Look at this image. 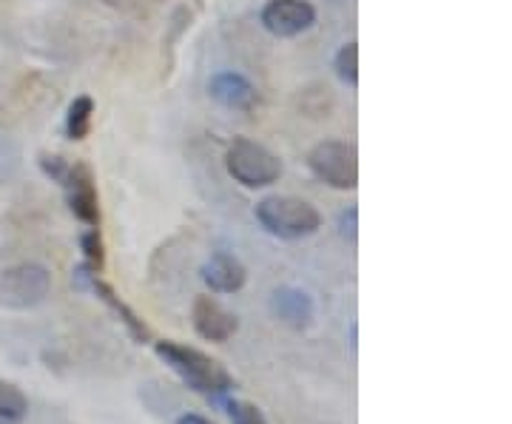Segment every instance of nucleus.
<instances>
[{"mask_svg":"<svg viewBox=\"0 0 512 424\" xmlns=\"http://www.w3.org/2000/svg\"><path fill=\"white\" fill-rule=\"evenodd\" d=\"M154 353L160 356L163 365H168L188 388L197 390V393L222 396V393H228V390L234 388L231 373L222 368L217 359H211L208 353L197 351V348H188V345H180V342L163 339V342H154Z\"/></svg>","mask_w":512,"mask_h":424,"instance_id":"1","label":"nucleus"},{"mask_svg":"<svg viewBox=\"0 0 512 424\" xmlns=\"http://www.w3.org/2000/svg\"><path fill=\"white\" fill-rule=\"evenodd\" d=\"M256 222L276 240L296 242L313 237L322 228V214L299 197H265L256 203Z\"/></svg>","mask_w":512,"mask_h":424,"instance_id":"2","label":"nucleus"},{"mask_svg":"<svg viewBox=\"0 0 512 424\" xmlns=\"http://www.w3.org/2000/svg\"><path fill=\"white\" fill-rule=\"evenodd\" d=\"M225 168L234 177V183L245 188H268L282 177V163L271 148L256 140L237 137L225 151Z\"/></svg>","mask_w":512,"mask_h":424,"instance_id":"3","label":"nucleus"},{"mask_svg":"<svg viewBox=\"0 0 512 424\" xmlns=\"http://www.w3.org/2000/svg\"><path fill=\"white\" fill-rule=\"evenodd\" d=\"M52 294V274L40 262H18L0 271V305L12 311H29Z\"/></svg>","mask_w":512,"mask_h":424,"instance_id":"4","label":"nucleus"},{"mask_svg":"<svg viewBox=\"0 0 512 424\" xmlns=\"http://www.w3.org/2000/svg\"><path fill=\"white\" fill-rule=\"evenodd\" d=\"M308 168L319 183L336 191H353L359 185V154L345 140H322L308 154Z\"/></svg>","mask_w":512,"mask_h":424,"instance_id":"5","label":"nucleus"},{"mask_svg":"<svg viewBox=\"0 0 512 424\" xmlns=\"http://www.w3.org/2000/svg\"><path fill=\"white\" fill-rule=\"evenodd\" d=\"M316 6L311 0H268L259 12V23L268 35L282 37H299L316 26Z\"/></svg>","mask_w":512,"mask_h":424,"instance_id":"6","label":"nucleus"},{"mask_svg":"<svg viewBox=\"0 0 512 424\" xmlns=\"http://www.w3.org/2000/svg\"><path fill=\"white\" fill-rule=\"evenodd\" d=\"M194 331L208 342H228L239 331V319L214 296H197L191 305Z\"/></svg>","mask_w":512,"mask_h":424,"instance_id":"7","label":"nucleus"},{"mask_svg":"<svg viewBox=\"0 0 512 424\" xmlns=\"http://www.w3.org/2000/svg\"><path fill=\"white\" fill-rule=\"evenodd\" d=\"M66 194H69V208L80 222H86L89 228L100 225V200H97V188H94V177L89 166L77 163L69 171V180L63 183Z\"/></svg>","mask_w":512,"mask_h":424,"instance_id":"8","label":"nucleus"},{"mask_svg":"<svg viewBox=\"0 0 512 424\" xmlns=\"http://www.w3.org/2000/svg\"><path fill=\"white\" fill-rule=\"evenodd\" d=\"M208 94L225 106V109L234 111H251L259 103V92L256 86L239 72H217L208 80Z\"/></svg>","mask_w":512,"mask_h":424,"instance_id":"9","label":"nucleus"},{"mask_svg":"<svg viewBox=\"0 0 512 424\" xmlns=\"http://www.w3.org/2000/svg\"><path fill=\"white\" fill-rule=\"evenodd\" d=\"M271 311L276 314V319H282L293 331L311 328L313 319H316V305H313L311 294H305L302 288H293V285L276 288L274 296H271Z\"/></svg>","mask_w":512,"mask_h":424,"instance_id":"10","label":"nucleus"},{"mask_svg":"<svg viewBox=\"0 0 512 424\" xmlns=\"http://www.w3.org/2000/svg\"><path fill=\"white\" fill-rule=\"evenodd\" d=\"M202 282L214 291V294H237L248 282V271L234 254H214L202 265Z\"/></svg>","mask_w":512,"mask_h":424,"instance_id":"11","label":"nucleus"},{"mask_svg":"<svg viewBox=\"0 0 512 424\" xmlns=\"http://www.w3.org/2000/svg\"><path fill=\"white\" fill-rule=\"evenodd\" d=\"M86 285H89L94 294L100 296V299H103V302L109 305L114 314L120 316V322L126 325V331L131 333V339H134V342H140V345H146L148 339H151V333H148V328L143 325V319L134 314V311L128 308L126 302L120 299V296L114 294V288H111V285H106L103 279H97V274H89Z\"/></svg>","mask_w":512,"mask_h":424,"instance_id":"12","label":"nucleus"},{"mask_svg":"<svg viewBox=\"0 0 512 424\" xmlns=\"http://www.w3.org/2000/svg\"><path fill=\"white\" fill-rule=\"evenodd\" d=\"M92 114H94V100L89 94H80L74 97L69 114H66V134L69 140L80 143L92 134Z\"/></svg>","mask_w":512,"mask_h":424,"instance_id":"13","label":"nucleus"},{"mask_svg":"<svg viewBox=\"0 0 512 424\" xmlns=\"http://www.w3.org/2000/svg\"><path fill=\"white\" fill-rule=\"evenodd\" d=\"M29 416V399L15 385L0 379V424H20Z\"/></svg>","mask_w":512,"mask_h":424,"instance_id":"14","label":"nucleus"},{"mask_svg":"<svg viewBox=\"0 0 512 424\" xmlns=\"http://www.w3.org/2000/svg\"><path fill=\"white\" fill-rule=\"evenodd\" d=\"M333 69H336V77L342 80V83H348L350 89H356L359 86V43L356 40H350L345 43L336 57H333Z\"/></svg>","mask_w":512,"mask_h":424,"instance_id":"15","label":"nucleus"},{"mask_svg":"<svg viewBox=\"0 0 512 424\" xmlns=\"http://www.w3.org/2000/svg\"><path fill=\"white\" fill-rule=\"evenodd\" d=\"M80 245H83V254H86V265L92 268L94 274L103 271V265H106V251H103L100 231H97V228H89V231L80 237Z\"/></svg>","mask_w":512,"mask_h":424,"instance_id":"16","label":"nucleus"},{"mask_svg":"<svg viewBox=\"0 0 512 424\" xmlns=\"http://www.w3.org/2000/svg\"><path fill=\"white\" fill-rule=\"evenodd\" d=\"M20 168V148L12 137L0 134V180L15 177Z\"/></svg>","mask_w":512,"mask_h":424,"instance_id":"17","label":"nucleus"},{"mask_svg":"<svg viewBox=\"0 0 512 424\" xmlns=\"http://www.w3.org/2000/svg\"><path fill=\"white\" fill-rule=\"evenodd\" d=\"M228 416L231 424H268L262 410L251 402H228Z\"/></svg>","mask_w":512,"mask_h":424,"instance_id":"18","label":"nucleus"},{"mask_svg":"<svg viewBox=\"0 0 512 424\" xmlns=\"http://www.w3.org/2000/svg\"><path fill=\"white\" fill-rule=\"evenodd\" d=\"M37 163H40V168H43V174H46V177H52L55 183L63 185L66 180H69L72 163H66L60 154H40V160H37Z\"/></svg>","mask_w":512,"mask_h":424,"instance_id":"19","label":"nucleus"},{"mask_svg":"<svg viewBox=\"0 0 512 424\" xmlns=\"http://www.w3.org/2000/svg\"><path fill=\"white\" fill-rule=\"evenodd\" d=\"M356 220H359V211L356 208H348L342 214V237H348L350 242H356Z\"/></svg>","mask_w":512,"mask_h":424,"instance_id":"20","label":"nucleus"},{"mask_svg":"<svg viewBox=\"0 0 512 424\" xmlns=\"http://www.w3.org/2000/svg\"><path fill=\"white\" fill-rule=\"evenodd\" d=\"M177 424H214L211 419H205V416H200V413H183L180 419H177Z\"/></svg>","mask_w":512,"mask_h":424,"instance_id":"21","label":"nucleus"}]
</instances>
